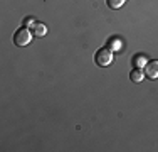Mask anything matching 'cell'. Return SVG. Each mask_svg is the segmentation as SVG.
Wrapping results in <instances>:
<instances>
[{
	"mask_svg": "<svg viewBox=\"0 0 158 152\" xmlns=\"http://www.w3.org/2000/svg\"><path fill=\"white\" fill-rule=\"evenodd\" d=\"M94 61H96V64H98L99 68L110 66L111 61H113V51H111L110 47H101V49H98V52L94 54Z\"/></svg>",
	"mask_w": 158,
	"mask_h": 152,
	"instance_id": "cell-1",
	"label": "cell"
},
{
	"mask_svg": "<svg viewBox=\"0 0 158 152\" xmlns=\"http://www.w3.org/2000/svg\"><path fill=\"white\" fill-rule=\"evenodd\" d=\"M31 36L32 34L27 27H20V29L15 30V34H14V42H15V46L24 47V46H27L31 42Z\"/></svg>",
	"mask_w": 158,
	"mask_h": 152,
	"instance_id": "cell-2",
	"label": "cell"
},
{
	"mask_svg": "<svg viewBox=\"0 0 158 152\" xmlns=\"http://www.w3.org/2000/svg\"><path fill=\"white\" fill-rule=\"evenodd\" d=\"M145 76L148 79H156L158 78V61H150L145 64Z\"/></svg>",
	"mask_w": 158,
	"mask_h": 152,
	"instance_id": "cell-3",
	"label": "cell"
},
{
	"mask_svg": "<svg viewBox=\"0 0 158 152\" xmlns=\"http://www.w3.org/2000/svg\"><path fill=\"white\" fill-rule=\"evenodd\" d=\"M32 34L35 37H44L47 34V27L46 24H42V22H34L32 25Z\"/></svg>",
	"mask_w": 158,
	"mask_h": 152,
	"instance_id": "cell-4",
	"label": "cell"
},
{
	"mask_svg": "<svg viewBox=\"0 0 158 152\" xmlns=\"http://www.w3.org/2000/svg\"><path fill=\"white\" fill-rule=\"evenodd\" d=\"M108 47H110L111 51H119V49H121V39H119V37H111V39L108 41Z\"/></svg>",
	"mask_w": 158,
	"mask_h": 152,
	"instance_id": "cell-5",
	"label": "cell"
},
{
	"mask_svg": "<svg viewBox=\"0 0 158 152\" xmlns=\"http://www.w3.org/2000/svg\"><path fill=\"white\" fill-rule=\"evenodd\" d=\"M143 76H145V73H143L141 69H133L130 73V78H131V81H135V83H141L143 81Z\"/></svg>",
	"mask_w": 158,
	"mask_h": 152,
	"instance_id": "cell-6",
	"label": "cell"
},
{
	"mask_svg": "<svg viewBox=\"0 0 158 152\" xmlns=\"http://www.w3.org/2000/svg\"><path fill=\"white\" fill-rule=\"evenodd\" d=\"M133 64H135V68H145V64H146V58H145V54H138V56H135V59H133Z\"/></svg>",
	"mask_w": 158,
	"mask_h": 152,
	"instance_id": "cell-7",
	"label": "cell"
},
{
	"mask_svg": "<svg viewBox=\"0 0 158 152\" xmlns=\"http://www.w3.org/2000/svg\"><path fill=\"white\" fill-rule=\"evenodd\" d=\"M108 2V7H110V9H113V10H118L119 7H123L125 5V2L126 0H106Z\"/></svg>",
	"mask_w": 158,
	"mask_h": 152,
	"instance_id": "cell-8",
	"label": "cell"
},
{
	"mask_svg": "<svg viewBox=\"0 0 158 152\" xmlns=\"http://www.w3.org/2000/svg\"><path fill=\"white\" fill-rule=\"evenodd\" d=\"M27 25H34V19H32V17L25 19V22H24V27H27Z\"/></svg>",
	"mask_w": 158,
	"mask_h": 152,
	"instance_id": "cell-9",
	"label": "cell"
}]
</instances>
